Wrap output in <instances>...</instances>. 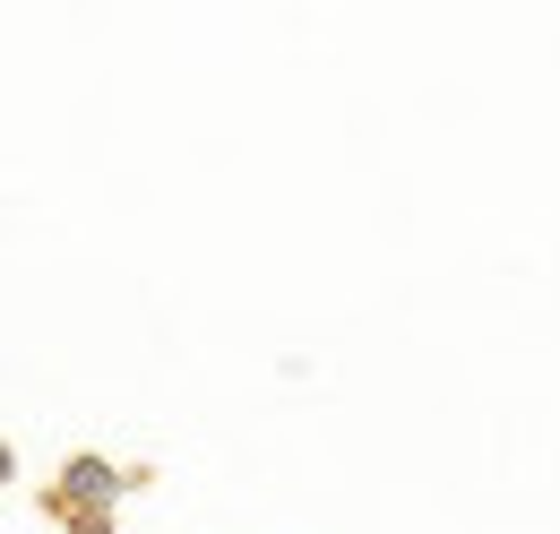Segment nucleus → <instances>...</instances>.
<instances>
[{
	"mask_svg": "<svg viewBox=\"0 0 560 534\" xmlns=\"http://www.w3.org/2000/svg\"><path fill=\"white\" fill-rule=\"evenodd\" d=\"M0 474H9V449H0Z\"/></svg>",
	"mask_w": 560,
	"mask_h": 534,
	"instance_id": "f257e3e1",
	"label": "nucleus"
}]
</instances>
